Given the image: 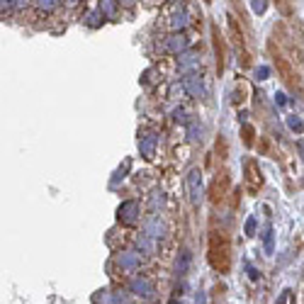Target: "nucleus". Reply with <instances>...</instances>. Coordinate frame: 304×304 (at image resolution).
Returning a JSON list of instances; mask_svg holds the SVG:
<instances>
[{
  "mask_svg": "<svg viewBox=\"0 0 304 304\" xmlns=\"http://www.w3.org/2000/svg\"><path fill=\"white\" fill-rule=\"evenodd\" d=\"M227 19H229V32H231V39H234L236 49L244 51V54H241V63H244V66H251V56L246 54V39H244V32H241L239 19L234 17V15H227Z\"/></svg>",
  "mask_w": 304,
  "mask_h": 304,
  "instance_id": "obj_4",
  "label": "nucleus"
},
{
  "mask_svg": "<svg viewBox=\"0 0 304 304\" xmlns=\"http://www.w3.org/2000/svg\"><path fill=\"white\" fill-rule=\"evenodd\" d=\"M207 261L219 275H227L229 270H231V241H229L227 234L219 231V229L209 231Z\"/></svg>",
  "mask_w": 304,
  "mask_h": 304,
  "instance_id": "obj_1",
  "label": "nucleus"
},
{
  "mask_svg": "<svg viewBox=\"0 0 304 304\" xmlns=\"http://www.w3.org/2000/svg\"><path fill=\"white\" fill-rule=\"evenodd\" d=\"M205 2H212V0H205Z\"/></svg>",
  "mask_w": 304,
  "mask_h": 304,
  "instance_id": "obj_9",
  "label": "nucleus"
},
{
  "mask_svg": "<svg viewBox=\"0 0 304 304\" xmlns=\"http://www.w3.org/2000/svg\"><path fill=\"white\" fill-rule=\"evenodd\" d=\"M212 39H214V54H217V71L222 76L224 73V63H227V44H224V37L219 34L217 24H212Z\"/></svg>",
  "mask_w": 304,
  "mask_h": 304,
  "instance_id": "obj_5",
  "label": "nucleus"
},
{
  "mask_svg": "<svg viewBox=\"0 0 304 304\" xmlns=\"http://www.w3.org/2000/svg\"><path fill=\"white\" fill-rule=\"evenodd\" d=\"M229 185H231L229 173L227 171L217 173V178H214V180H212V185H209V202H212V205L224 202V197H227V192H229Z\"/></svg>",
  "mask_w": 304,
  "mask_h": 304,
  "instance_id": "obj_3",
  "label": "nucleus"
},
{
  "mask_svg": "<svg viewBox=\"0 0 304 304\" xmlns=\"http://www.w3.org/2000/svg\"><path fill=\"white\" fill-rule=\"evenodd\" d=\"M275 5L280 7V12H283L285 17H290V15H292V5H290V0H275Z\"/></svg>",
  "mask_w": 304,
  "mask_h": 304,
  "instance_id": "obj_7",
  "label": "nucleus"
},
{
  "mask_svg": "<svg viewBox=\"0 0 304 304\" xmlns=\"http://www.w3.org/2000/svg\"><path fill=\"white\" fill-rule=\"evenodd\" d=\"M246 185L248 192H258L263 188V175H261V168L256 161H246Z\"/></svg>",
  "mask_w": 304,
  "mask_h": 304,
  "instance_id": "obj_6",
  "label": "nucleus"
},
{
  "mask_svg": "<svg viewBox=\"0 0 304 304\" xmlns=\"http://www.w3.org/2000/svg\"><path fill=\"white\" fill-rule=\"evenodd\" d=\"M270 56H273V63H275V68H278L280 78L285 80L287 88H292V90H302V83H300L297 71L292 68V63H290V61H287L280 51H275V44H270Z\"/></svg>",
  "mask_w": 304,
  "mask_h": 304,
  "instance_id": "obj_2",
  "label": "nucleus"
},
{
  "mask_svg": "<svg viewBox=\"0 0 304 304\" xmlns=\"http://www.w3.org/2000/svg\"><path fill=\"white\" fill-rule=\"evenodd\" d=\"M244 141H246L248 146L253 144V127H244Z\"/></svg>",
  "mask_w": 304,
  "mask_h": 304,
  "instance_id": "obj_8",
  "label": "nucleus"
}]
</instances>
